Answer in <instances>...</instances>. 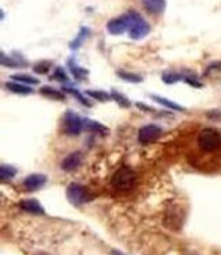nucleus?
<instances>
[{"instance_id": "nucleus-22", "label": "nucleus", "mask_w": 221, "mask_h": 255, "mask_svg": "<svg viewBox=\"0 0 221 255\" xmlns=\"http://www.w3.org/2000/svg\"><path fill=\"white\" fill-rule=\"evenodd\" d=\"M1 64L3 66H7V67H23V66H26L25 63H19L15 59H12L10 56H5V53L1 52Z\"/></svg>"}, {"instance_id": "nucleus-16", "label": "nucleus", "mask_w": 221, "mask_h": 255, "mask_svg": "<svg viewBox=\"0 0 221 255\" xmlns=\"http://www.w3.org/2000/svg\"><path fill=\"white\" fill-rule=\"evenodd\" d=\"M88 36H89V29H88V27H81L78 36L75 37L73 41L70 42V48H71V49H78V48L81 47V44L85 41V38Z\"/></svg>"}, {"instance_id": "nucleus-9", "label": "nucleus", "mask_w": 221, "mask_h": 255, "mask_svg": "<svg viewBox=\"0 0 221 255\" xmlns=\"http://www.w3.org/2000/svg\"><path fill=\"white\" fill-rule=\"evenodd\" d=\"M81 162H82V154L79 151H75V153H71V154H69L64 158L60 167H62L63 171L73 172L81 165Z\"/></svg>"}, {"instance_id": "nucleus-10", "label": "nucleus", "mask_w": 221, "mask_h": 255, "mask_svg": "<svg viewBox=\"0 0 221 255\" xmlns=\"http://www.w3.org/2000/svg\"><path fill=\"white\" fill-rule=\"evenodd\" d=\"M142 4L147 12H150L153 15H160L165 11L167 1L165 0H142Z\"/></svg>"}, {"instance_id": "nucleus-3", "label": "nucleus", "mask_w": 221, "mask_h": 255, "mask_svg": "<svg viewBox=\"0 0 221 255\" xmlns=\"http://www.w3.org/2000/svg\"><path fill=\"white\" fill-rule=\"evenodd\" d=\"M198 146L201 150L208 151H216L217 149H220L221 146V135L213 128H204L198 134Z\"/></svg>"}, {"instance_id": "nucleus-4", "label": "nucleus", "mask_w": 221, "mask_h": 255, "mask_svg": "<svg viewBox=\"0 0 221 255\" xmlns=\"http://www.w3.org/2000/svg\"><path fill=\"white\" fill-rule=\"evenodd\" d=\"M66 194H67V198H69L70 202L75 205V206H81V205L92 201V195H90L89 190L84 187V186H81V184H77V183L70 184Z\"/></svg>"}, {"instance_id": "nucleus-14", "label": "nucleus", "mask_w": 221, "mask_h": 255, "mask_svg": "<svg viewBox=\"0 0 221 255\" xmlns=\"http://www.w3.org/2000/svg\"><path fill=\"white\" fill-rule=\"evenodd\" d=\"M40 93H41L42 96L48 97V99L53 100H64V97H66L62 92H59V90L51 88V86H44V88H41L40 89Z\"/></svg>"}, {"instance_id": "nucleus-5", "label": "nucleus", "mask_w": 221, "mask_h": 255, "mask_svg": "<svg viewBox=\"0 0 221 255\" xmlns=\"http://www.w3.org/2000/svg\"><path fill=\"white\" fill-rule=\"evenodd\" d=\"M84 128V120L73 111H67L63 116V131L69 135H78Z\"/></svg>"}, {"instance_id": "nucleus-18", "label": "nucleus", "mask_w": 221, "mask_h": 255, "mask_svg": "<svg viewBox=\"0 0 221 255\" xmlns=\"http://www.w3.org/2000/svg\"><path fill=\"white\" fill-rule=\"evenodd\" d=\"M69 67L71 70V74L74 75V78L77 79H84L86 75H88V70H84L82 67H78L73 60H70L69 62Z\"/></svg>"}, {"instance_id": "nucleus-7", "label": "nucleus", "mask_w": 221, "mask_h": 255, "mask_svg": "<svg viewBox=\"0 0 221 255\" xmlns=\"http://www.w3.org/2000/svg\"><path fill=\"white\" fill-rule=\"evenodd\" d=\"M128 26H130L128 16H127V14H124V15L119 16V18H113V19L108 21V23H107V31L110 34H112V36H120L123 33L128 31Z\"/></svg>"}, {"instance_id": "nucleus-15", "label": "nucleus", "mask_w": 221, "mask_h": 255, "mask_svg": "<svg viewBox=\"0 0 221 255\" xmlns=\"http://www.w3.org/2000/svg\"><path fill=\"white\" fill-rule=\"evenodd\" d=\"M152 100H154L156 103H158L160 105H164V107H167L169 110H174V111H184V108L182 105L176 104L174 101H171L168 99H164V97H158V96H152Z\"/></svg>"}, {"instance_id": "nucleus-19", "label": "nucleus", "mask_w": 221, "mask_h": 255, "mask_svg": "<svg viewBox=\"0 0 221 255\" xmlns=\"http://www.w3.org/2000/svg\"><path fill=\"white\" fill-rule=\"evenodd\" d=\"M117 75L120 77L121 79H124L127 82H131V84H138V82H142L143 78L141 75L134 73H126V71H117Z\"/></svg>"}, {"instance_id": "nucleus-27", "label": "nucleus", "mask_w": 221, "mask_h": 255, "mask_svg": "<svg viewBox=\"0 0 221 255\" xmlns=\"http://www.w3.org/2000/svg\"><path fill=\"white\" fill-rule=\"evenodd\" d=\"M64 90H66V92H70V93H73L74 96H75V97H77V99H78L79 101L82 103V104H85L86 107H90V104L88 103V101H86V99H85V97H82V96H81V93H79V92H77L75 89H64Z\"/></svg>"}, {"instance_id": "nucleus-24", "label": "nucleus", "mask_w": 221, "mask_h": 255, "mask_svg": "<svg viewBox=\"0 0 221 255\" xmlns=\"http://www.w3.org/2000/svg\"><path fill=\"white\" fill-rule=\"evenodd\" d=\"M180 79H182V75H179V74H175V73L163 74V81L165 82V84H168V85L175 84V82H178V81H180Z\"/></svg>"}, {"instance_id": "nucleus-8", "label": "nucleus", "mask_w": 221, "mask_h": 255, "mask_svg": "<svg viewBox=\"0 0 221 255\" xmlns=\"http://www.w3.org/2000/svg\"><path fill=\"white\" fill-rule=\"evenodd\" d=\"M45 183H47V176H44L41 173H33L23 180V186L27 191H37L44 187Z\"/></svg>"}, {"instance_id": "nucleus-21", "label": "nucleus", "mask_w": 221, "mask_h": 255, "mask_svg": "<svg viewBox=\"0 0 221 255\" xmlns=\"http://www.w3.org/2000/svg\"><path fill=\"white\" fill-rule=\"evenodd\" d=\"M85 94H88L89 97L95 100H99V101H108L110 100V94L106 93V92H101V90H86Z\"/></svg>"}, {"instance_id": "nucleus-6", "label": "nucleus", "mask_w": 221, "mask_h": 255, "mask_svg": "<svg viewBox=\"0 0 221 255\" xmlns=\"http://www.w3.org/2000/svg\"><path fill=\"white\" fill-rule=\"evenodd\" d=\"M163 134V130L161 127L157 125H146L139 128V132H138V139L143 145H149L152 142L157 141L158 138Z\"/></svg>"}, {"instance_id": "nucleus-28", "label": "nucleus", "mask_w": 221, "mask_h": 255, "mask_svg": "<svg viewBox=\"0 0 221 255\" xmlns=\"http://www.w3.org/2000/svg\"><path fill=\"white\" fill-rule=\"evenodd\" d=\"M37 255H48V254H44V253H40V254H37Z\"/></svg>"}, {"instance_id": "nucleus-11", "label": "nucleus", "mask_w": 221, "mask_h": 255, "mask_svg": "<svg viewBox=\"0 0 221 255\" xmlns=\"http://www.w3.org/2000/svg\"><path fill=\"white\" fill-rule=\"evenodd\" d=\"M19 208L22 210H25L27 213L36 214V216H42L45 214V210L41 206V203L38 202L37 199H25V201H21L19 203Z\"/></svg>"}, {"instance_id": "nucleus-12", "label": "nucleus", "mask_w": 221, "mask_h": 255, "mask_svg": "<svg viewBox=\"0 0 221 255\" xmlns=\"http://www.w3.org/2000/svg\"><path fill=\"white\" fill-rule=\"evenodd\" d=\"M5 88L8 89L10 92L15 94H30L33 93V89L26 86V85L23 84H19V82H7L5 84Z\"/></svg>"}, {"instance_id": "nucleus-2", "label": "nucleus", "mask_w": 221, "mask_h": 255, "mask_svg": "<svg viewBox=\"0 0 221 255\" xmlns=\"http://www.w3.org/2000/svg\"><path fill=\"white\" fill-rule=\"evenodd\" d=\"M128 16V36L132 40H142L143 37H146L150 31V25L147 23L142 16L139 15L135 11L127 12Z\"/></svg>"}, {"instance_id": "nucleus-17", "label": "nucleus", "mask_w": 221, "mask_h": 255, "mask_svg": "<svg viewBox=\"0 0 221 255\" xmlns=\"http://www.w3.org/2000/svg\"><path fill=\"white\" fill-rule=\"evenodd\" d=\"M84 128L85 130H89L93 131V132H100V134H104L107 132V128L100 123H97V122H93V120H84Z\"/></svg>"}, {"instance_id": "nucleus-25", "label": "nucleus", "mask_w": 221, "mask_h": 255, "mask_svg": "<svg viewBox=\"0 0 221 255\" xmlns=\"http://www.w3.org/2000/svg\"><path fill=\"white\" fill-rule=\"evenodd\" d=\"M52 66V63L51 62H40L38 64L34 66V71L37 74H47L49 71V68Z\"/></svg>"}, {"instance_id": "nucleus-1", "label": "nucleus", "mask_w": 221, "mask_h": 255, "mask_svg": "<svg viewBox=\"0 0 221 255\" xmlns=\"http://www.w3.org/2000/svg\"><path fill=\"white\" fill-rule=\"evenodd\" d=\"M110 183H112V187L117 191H121V193L131 191L137 184V173L130 167H121L113 173Z\"/></svg>"}, {"instance_id": "nucleus-13", "label": "nucleus", "mask_w": 221, "mask_h": 255, "mask_svg": "<svg viewBox=\"0 0 221 255\" xmlns=\"http://www.w3.org/2000/svg\"><path fill=\"white\" fill-rule=\"evenodd\" d=\"M16 175V169L14 167H11V165H1L0 167V179H1V182H10L12 180Z\"/></svg>"}, {"instance_id": "nucleus-20", "label": "nucleus", "mask_w": 221, "mask_h": 255, "mask_svg": "<svg viewBox=\"0 0 221 255\" xmlns=\"http://www.w3.org/2000/svg\"><path fill=\"white\" fill-rule=\"evenodd\" d=\"M12 79L15 82H19V84H29V85H38L40 81L34 77H30V75H23V74H16V75H12Z\"/></svg>"}, {"instance_id": "nucleus-26", "label": "nucleus", "mask_w": 221, "mask_h": 255, "mask_svg": "<svg viewBox=\"0 0 221 255\" xmlns=\"http://www.w3.org/2000/svg\"><path fill=\"white\" fill-rule=\"evenodd\" d=\"M52 79H58L60 82H66L67 81V75L64 73V70L62 67H58L55 70V73L52 75Z\"/></svg>"}, {"instance_id": "nucleus-23", "label": "nucleus", "mask_w": 221, "mask_h": 255, "mask_svg": "<svg viewBox=\"0 0 221 255\" xmlns=\"http://www.w3.org/2000/svg\"><path fill=\"white\" fill-rule=\"evenodd\" d=\"M110 96H112V99L115 100L116 103L120 105V107H130V105H131L130 100L127 99L126 96H123L121 93H119V92H115V90H113Z\"/></svg>"}]
</instances>
